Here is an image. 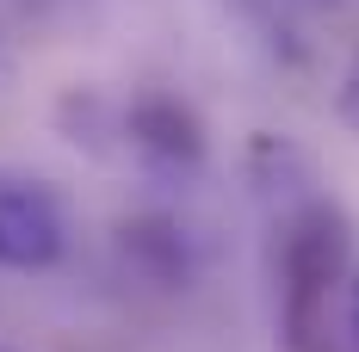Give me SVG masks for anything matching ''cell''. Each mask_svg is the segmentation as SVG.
<instances>
[{"mask_svg":"<svg viewBox=\"0 0 359 352\" xmlns=\"http://www.w3.org/2000/svg\"><path fill=\"white\" fill-rule=\"evenodd\" d=\"M353 334H359V272H353Z\"/></svg>","mask_w":359,"mask_h":352,"instance_id":"6","label":"cell"},{"mask_svg":"<svg viewBox=\"0 0 359 352\" xmlns=\"http://www.w3.org/2000/svg\"><path fill=\"white\" fill-rule=\"evenodd\" d=\"M69 253V204L50 179L0 174V266L50 272Z\"/></svg>","mask_w":359,"mask_h":352,"instance_id":"2","label":"cell"},{"mask_svg":"<svg viewBox=\"0 0 359 352\" xmlns=\"http://www.w3.org/2000/svg\"><path fill=\"white\" fill-rule=\"evenodd\" d=\"M124 260L155 284H186L192 279V241L168 216H137L124 223Z\"/></svg>","mask_w":359,"mask_h":352,"instance_id":"4","label":"cell"},{"mask_svg":"<svg viewBox=\"0 0 359 352\" xmlns=\"http://www.w3.org/2000/svg\"><path fill=\"white\" fill-rule=\"evenodd\" d=\"M341 118L359 130V56H353V69L341 74Z\"/></svg>","mask_w":359,"mask_h":352,"instance_id":"5","label":"cell"},{"mask_svg":"<svg viewBox=\"0 0 359 352\" xmlns=\"http://www.w3.org/2000/svg\"><path fill=\"white\" fill-rule=\"evenodd\" d=\"M254 167L266 192L279 198L273 211V284H279V340L291 352H328L334 340V297L347 284V211L316 192L304 155L285 142H260Z\"/></svg>","mask_w":359,"mask_h":352,"instance_id":"1","label":"cell"},{"mask_svg":"<svg viewBox=\"0 0 359 352\" xmlns=\"http://www.w3.org/2000/svg\"><path fill=\"white\" fill-rule=\"evenodd\" d=\"M124 136L130 148L143 155L149 167H161V174H192L198 161H205V124H198V111L174 99V93H137L130 106H124Z\"/></svg>","mask_w":359,"mask_h":352,"instance_id":"3","label":"cell"}]
</instances>
